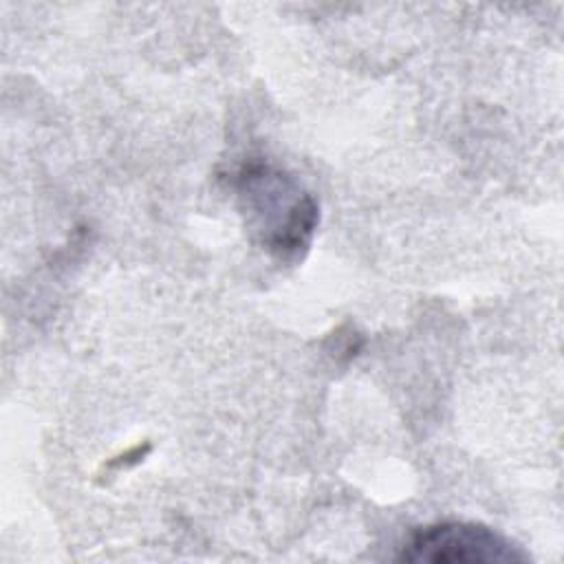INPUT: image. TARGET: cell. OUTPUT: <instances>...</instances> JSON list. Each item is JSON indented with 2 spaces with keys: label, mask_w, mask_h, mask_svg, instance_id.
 Here are the masks:
<instances>
[{
  "label": "cell",
  "mask_w": 564,
  "mask_h": 564,
  "mask_svg": "<svg viewBox=\"0 0 564 564\" xmlns=\"http://www.w3.org/2000/svg\"><path fill=\"white\" fill-rule=\"evenodd\" d=\"M236 189L260 245L280 260L302 256L319 220L315 198L295 178L267 163L242 165Z\"/></svg>",
  "instance_id": "6da1fadb"
},
{
  "label": "cell",
  "mask_w": 564,
  "mask_h": 564,
  "mask_svg": "<svg viewBox=\"0 0 564 564\" xmlns=\"http://www.w3.org/2000/svg\"><path fill=\"white\" fill-rule=\"evenodd\" d=\"M399 560L410 564H518L529 555L485 524L449 520L416 529Z\"/></svg>",
  "instance_id": "7a4b0ae2"
}]
</instances>
